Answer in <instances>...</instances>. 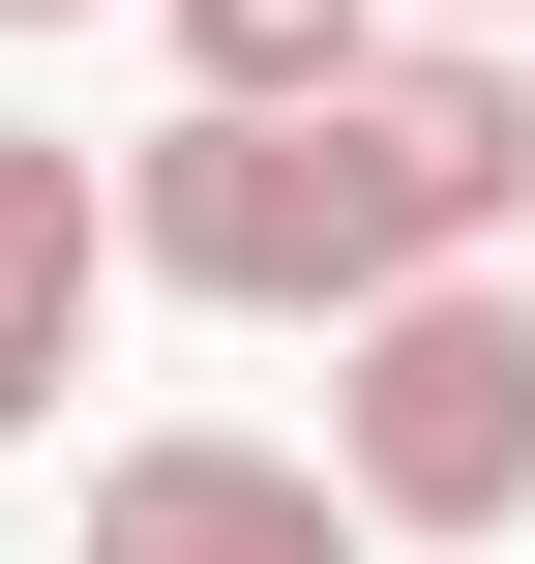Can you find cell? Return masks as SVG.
Returning <instances> with one entry per match:
<instances>
[{"instance_id": "cell-2", "label": "cell", "mask_w": 535, "mask_h": 564, "mask_svg": "<svg viewBox=\"0 0 535 564\" xmlns=\"http://www.w3.org/2000/svg\"><path fill=\"white\" fill-rule=\"evenodd\" d=\"M328 476L357 535H535V268H417L387 327H328Z\"/></svg>"}, {"instance_id": "cell-5", "label": "cell", "mask_w": 535, "mask_h": 564, "mask_svg": "<svg viewBox=\"0 0 535 564\" xmlns=\"http://www.w3.org/2000/svg\"><path fill=\"white\" fill-rule=\"evenodd\" d=\"M149 30H179V89H238V119H328V89H387L417 0H149Z\"/></svg>"}, {"instance_id": "cell-3", "label": "cell", "mask_w": 535, "mask_h": 564, "mask_svg": "<svg viewBox=\"0 0 535 564\" xmlns=\"http://www.w3.org/2000/svg\"><path fill=\"white\" fill-rule=\"evenodd\" d=\"M89 564H387L328 446H238V416H149L89 446Z\"/></svg>"}, {"instance_id": "cell-6", "label": "cell", "mask_w": 535, "mask_h": 564, "mask_svg": "<svg viewBox=\"0 0 535 564\" xmlns=\"http://www.w3.org/2000/svg\"><path fill=\"white\" fill-rule=\"evenodd\" d=\"M417 30H535V0H417Z\"/></svg>"}, {"instance_id": "cell-1", "label": "cell", "mask_w": 535, "mask_h": 564, "mask_svg": "<svg viewBox=\"0 0 535 564\" xmlns=\"http://www.w3.org/2000/svg\"><path fill=\"white\" fill-rule=\"evenodd\" d=\"M506 208H535V59L506 30H387V89H328V119L179 89L119 149V268L238 297V327H387L417 268H506Z\"/></svg>"}, {"instance_id": "cell-4", "label": "cell", "mask_w": 535, "mask_h": 564, "mask_svg": "<svg viewBox=\"0 0 535 564\" xmlns=\"http://www.w3.org/2000/svg\"><path fill=\"white\" fill-rule=\"evenodd\" d=\"M89 268H119V178H89L60 119H0V446L89 387Z\"/></svg>"}, {"instance_id": "cell-7", "label": "cell", "mask_w": 535, "mask_h": 564, "mask_svg": "<svg viewBox=\"0 0 535 564\" xmlns=\"http://www.w3.org/2000/svg\"><path fill=\"white\" fill-rule=\"evenodd\" d=\"M0 30H89V0H0Z\"/></svg>"}]
</instances>
